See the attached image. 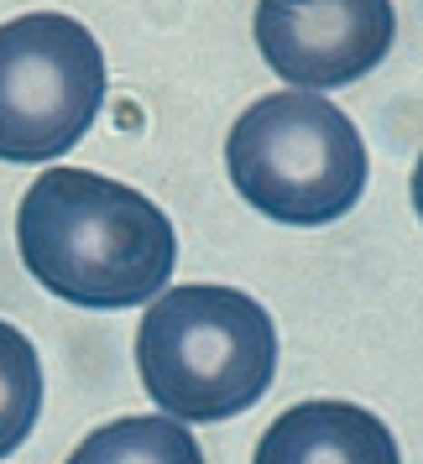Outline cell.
<instances>
[{
    "instance_id": "6",
    "label": "cell",
    "mask_w": 423,
    "mask_h": 464,
    "mask_svg": "<svg viewBox=\"0 0 423 464\" xmlns=\"http://www.w3.org/2000/svg\"><path fill=\"white\" fill-rule=\"evenodd\" d=\"M251 464H402L392 428L356 401H298L261 433Z\"/></svg>"
},
{
    "instance_id": "8",
    "label": "cell",
    "mask_w": 423,
    "mask_h": 464,
    "mask_svg": "<svg viewBox=\"0 0 423 464\" xmlns=\"http://www.w3.org/2000/svg\"><path fill=\"white\" fill-rule=\"evenodd\" d=\"M43 412V360L32 339L0 318V459L16 454Z\"/></svg>"
},
{
    "instance_id": "5",
    "label": "cell",
    "mask_w": 423,
    "mask_h": 464,
    "mask_svg": "<svg viewBox=\"0 0 423 464\" xmlns=\"http://www.w3.org/2000/svg\"><path fill=\"white\" fill-rule=\"evenodd\" d=\"M392 0H256V47L303 94L345 89L392 53Z\"/></svg>"
},
{
    "instance_id": "3",
    "label": "cell",
    "mask_w": 423,
    "mask_h": 464,
    "mask_svg": "<svg viewBox=\"0 0 423 464\" xmlns=\"http://www.w3.org/2000/svg\"><path fill=\"white\" fill-rule=\"evenodd\" d=\"M225 168L235 193L277 225H335L366 193V141L350 115L319 94L282 89L231 126Z\"/></svg>"
},
{
    "instance_id": "4",
    "label": "cell",
    "mask_w": 423,
    "mask_h": 464,
    "mask_svg": "<svg viewBox=\"0 0 423 464\" xmlns=\"http://www.w3.org/2000/svg\"><path fill=\"white\" fill-rule=\"evenodd\" d=\"M105 105V53L89 26L32 11L0 26V157L53 162Z\"/></svg>"
},
{
    "instance_id": "7",
    "label": "cell",
    "mask_w": 423,
    "mask_h": 464,
    "mask_svg": "<svg viewBox=\"0 0 423 464\" xmlns=\"http://www.w3.org/2000/svg\"><path fill=\"white\" fill-rule=\"evenodd\" d=\"M68 464H204V449L189 428L168 412L157 418H121L94 428Z\"/></svg>"
},
{
    "instance_id": "1",
    "label": "cell",
    "mask_w": 423,
    "mask_h": 464,
    "mask_svg": "<svg viewBox=\"0 0 423 464\" xmlns=\"http://www.w3.org/2000/svg\"><path fill=\"white\" fill-rule=\"evenodd\" d=\"M16 246L26 272L74 308H136L168 287L178 235L147 193L84 168H47L22 193Z\"/></svg>"
},
{
    "instance_id": "2",
    "label": "cell",
    "mask_w": 423,
    "mask_h": 464,
    "mask_svg": "<svg viewBox=\"0 0 423 464\" xmlns=\"http://www.w3.org/2000/svg\"><path fill=\"white\" fill-rule=\"evenodd\" d=\"M136 371L168 418L225 422L256 407L277 376L272 314L235 287H168L142 318Z\"/></svg>"
},
{
    "instance_id": "9",
    "label": "cell",
    "mask_w": 423,
    "mask_h": 464,
    "mask_svg": "<svg viewBox=\"0 0 423 464\" xmlns=\"http://www.w3.org/2000/svg\"><path fill=\"white\" fill-rule=\"evenodd\" d=\"M413 209H418V225H423V157H418V168H413Z\"/></svg>"
}]
</instances>
